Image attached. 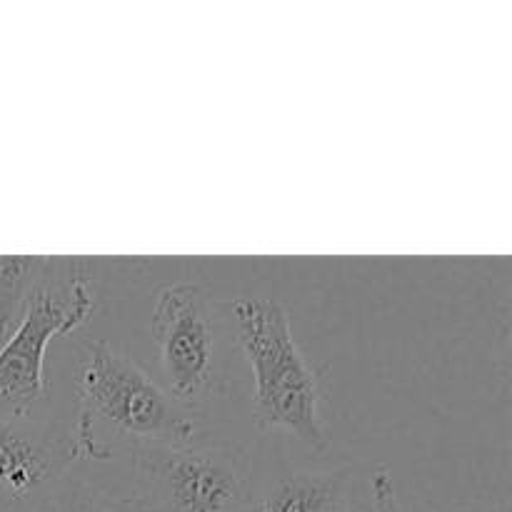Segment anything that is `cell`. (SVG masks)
<instances>
[{
	"label": "cell",
	"instance_id": "6da1fadb",
	"mask_svg": "<svg viewBox=\"0 0 512 512\" xmlns=\"http://www.w3.org/2000/svg\"><path fill=\"white\" fill-rule=\"evenodd\" d=\"M198 435L193 413L180 408L133 358L93 340L75 375V425L70 440L78 458L113 463L120 450L140 445L190 443Z\"/></svg>",
	"mask_w": 512,
	"mask_h": 512
},
{
	"label": "cell",
	"instance_id": "7a4b0ae2",
	"mask_svg": "<svg viewBox=\"0 0 512 512\" xmlns=\"http://www.w3.org/2000/svg\"><path fill=\"white\" fill-rule=\"evenodd\" d=\"M240 350L253 373V420L260 433L285 430L313 453L328 450L318 375L295 343L278 300L238 298L230 305Z\"/></svg>",
	"mask_w": 512,
	"mask_h": 512
},
{
	"label": "cell",
	"instance_id": "3957f363",
	"mask_svg": "<svg viewBox=\"0 0 512 512\" xmlns=\"http://www.w3.org/2000/svg\"><path fill=\"white\" fill-rule=\"evenodd\" d=\"M88 268L80 258H48L23 313L0 340V418L25 420L48 395L45 350L93 313Z\"/></svg>",
	"mask_w": 512,
	"mask_h": 512
},
{
	"label": "cell",
	"instance_id": "277c9868",
	"mask_svg": "<svg viewBox=\"0 0 512 512\" xmlns=\"http://www.w3.org/2000/svg\"><path fill=\"white\" fill-rule=\"evenodd\" d=\"M145 512H248L255 480L238 443H153L130 453Z\"/></svg>",
	"mask_w": 512,
	"mask_h": 512
},
{
	"label": "cell",
	"instance_id": "5b68a950",
	"mask_svg": "<svg viewBox=\"0 0 512 512\" xmlns=\"http://www.w3.org/2000/svg\"><path fill=\"white\" fill-rule=\"evenodd\" d=\"M163 390L188 413L203 408L218 383V318L213 298L195 283L160 290L150 315Z\"/></svg>",
	"mask_w": 512,
	"mask_h": 512
},
{
	"label": "cell",
	"instance_id": "8992f818",
	"mask_svg": "<svg viewBox=\"0 0 512 512\" xmlns=\"http://www.w3.org/2000/svg\"><path fill=\"white\" fill-rule=\"evenodd\" d=\"M78 453L70 435L55 433L30 418H0V498L48 505L60 480L73 470Z\"/></svg>",
	"mask_w": 512,
	"mask_h": 512
},
{
	"label": "cell",
	"instance_id": "52a82bcc",
	"mask_svg": "<svg viewBox=\"0 0 512 512\" xmlns=\"http://www.w3.org/2000/svg\"><path fill=\"white\" fill-rule=\"evenodd\" d=\"M248 512H373L358 465L330 470H283L255 483Z\"/></svg>",
	"mask_w": 512,
	"mask_h": 512
},
{
	"label": "cell",
	"instance_id": "ba28073f",
	"mask_svg": "<svg viewBox=\"0 0 512 512\" xmlns=\"http://www.w3.org/2000/svg\"><path fill=\"white\" fill-rule=\"evenodd\" d=\"M50 512H145V508L135 493H118L70 470L50 495Z\"/></svg>",
	"mask_w": 512,
	"mask_h": 512
},
{
	"label": "cell",
	"instance_id": "9c48e42d",
	"mask_svg": "<svg viewBox=\"0 0 512 512\" xmlns=\"http://www.w3.org/2000/svg\"><path fill=\"white\" fill-rule=\"evenodd\" d=\"M45 263L48 258H33V255L0 258V340L18 323L25 298L43 275Z\"/></svg>",
	"mask_w": 512,
	"mask_h": 512
},
{
	"label": "cell",
	"instance_id": "30bf717a",
	"mask_svg": "<svg viewBox=\"0 0 512 512\" xmlns=\"http://www.w3.org/2000/svg\"><path fill=\"white\" fill-rule=\"evenodd\" d=\"M370 493H373V512H405L398 503L393 475L388 468H378L370 478Z\"/></svg>",
	"mask_w": 512,
	"mask_h": 512
},
{
	"label": "cell",
	"instance_id": "8fae6325",
	"mask_svg": "<svg viewBox=\"0 0 512 512\" xmlns=\"http://www.w3.org/2000/svg\"><path fill=\"white\" fill-rule=\"evenodd\" d=\"M0 512H50V503L30 505V503H13V500L0 498Z\"/></svg>",
	"mask_w": 512,
	"mask_h": 512
}]
</instances>
